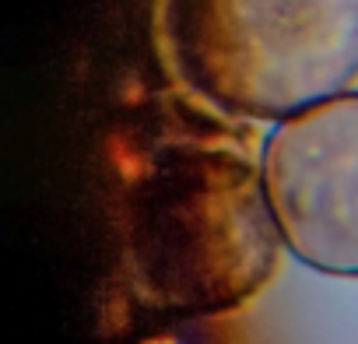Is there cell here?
I'll list each match as a JSON object with an SVG mask.
<instances>
[{"instance_id": "cell-3", "label": "cell", "mask_w": 358, "mask_h": 344, "mask_svg": "<svg viewBox=\"0 0 358 344\" xmlns=\"http://www.w3.org/2000/svg\"><path fill=\"white\" fill-rule=\"evenodd\" d=\"M260 176L285 250L330 278H358V92L281 120Z\"/></svg>"}, {"instance_id": "cell-1", "label": "cell", "mask_w": 358, "mask_h": 344, "mask_svg": "<svg viewBox=\"0 0 358 344\" xmlns=\"http://www.w3.org/2000/svg\"><path fill=\"white\" fill-rule=\"evenodd\" d=\"M116 165L123 267L148 309L222 316L271 281L285 243L260 165L225 127L151 134Z\"/></svg>"}, {"instance_id": "cell-2", "label": "cell", "mask_w": 358, "mask_h": 344, "mask_svg": "<svg viewBox=\"0 0 358 344\" xmlns=\"http://www.w3.org/2000/svg\"><path fill=\"white\" fill-rule=\"evenodd\" d=\"M176 74L229 120L281 123L358 81V0H162Z\"/></svg>"}]
</instances>
